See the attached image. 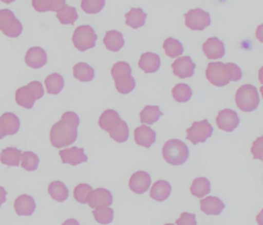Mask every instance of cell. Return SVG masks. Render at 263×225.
Segmentation results:
<instances>
[{
    "mask_svg": "<svg viewBox=\"0 0 263 225\" xmlns=\"http://www.w3.org/2000/svg\"><path fill=\"white\" fill-rule=\"evenodd\" d=\"M80 117L69 111L63 114L61 120L52 126L50 139L52 145L58 149L73 144L78 137Z\"/></svg>",
    "mask_w": 263,
    "mask_h": 225,
    "instance_id": "obj_1",
    "label": "cell"
},
{
    "mask_svg": "<svg viewBox=\"0 0 263 225\" xmlns=\"http://www.w3.org/2000/svg\"><path fill=\"white\" fill-rule=\"evenodd\" d=\"M164 160L173 166H180L187 161L189 149L186 143L178 139H172L165 142L162 148Z\"/></svg>",
    "mask_w": 263,
    "mask_h": 225,
    "instance_id": "obj_2",
    "label": "cell"
},
{
    "mask_svg": "<svg viewBox=\"0 0 263 225\" xmlns=\"http://www.w3.org/2000/svg\"><path fill=\"white\" fill-rule=\"evenodd\" d=\"M44 95V88L39 81L30 82L27 86H22L16 90V102L19 106L26 109H32L36 100Z\"/></svg>",
    "mask_w": 263,
    "mask_h": 225,
    "instance_id": "obj_3",
    "label": "cell"
},
{
    "mask_svg": "<svg viewBox=\"0 0 263 225\" xmlns=\"http://www.w3.org/2000/svg\"><path fill=\"white\" fill-rule=\"evenodd\" d=\"M207 80L214 86L222 87L232 81L230 63L212 62L208 65L205 71Z\"/></svg>",
    "mask_w": 263,
    "mask_h": 225,
    "instance_id": "obj_4",
    "label": "cell"
},
{
    "mask_svg": "<svg viewBox=\"0 0 263 225\" xmlns=\"http://www.w3.org/2000/svg\"><path fill=\"white\" fill-rule=\"evenodd\" d=\"M260 99L257 88L253 85L245 84L235 93V103L243 112H252L257 109Z\"/></svg>",
    "mask_w": 263,
    "mask_h": 225,
    "instance_id": "obj_5",
    "label": "cell"
},
{
    "mask_svg": "<svg viewBox=\"0 0 263 225\" xmlns=\"http://www.w3.org/2000/svg\"><path fill=\"white\" fill-rule=\"evenodd\" d=\"M98 35L95 29L89 25L78 26L75 29L72 37V41L75 48L81 52L92 49L96 46Z\"/></svg>",
    "mask_w": 263,
    "mask_h": 225,
    "instance_id": "obj_6",
    "label": "cell"
},
{
    "mask_svg": "<svg viewBox=\"0 0 263 225\" xmlns=\"http://www.w3.org/2000/svg\"><path fill=\"white\" fill-rule=\"evenodd\" d=\"M23 25L15 16L13 11L8 9L0 10V31L10 38L20 36L23 32Z\"/></svg>",
    "mask_w": 263,
    "mask_h": 225,
    "instance_id": "obj_7",
    "label": "cell"
},
{
    "mask_svg": "<svg viewBox=\"0 0 263 225\" xmlns=\"http://www.w3.org/2000/svg\"><path fill=\"white\" fill-rule=\"evenodd\" d=\"M213 130V127L207 120L194 122L192 126L186 130V138L194 145L204 143L209 137H212Z\"/></svg>",
    "mask_w": 263,
    "mask_h": 225,
    "instance_id": "obj_8",
    "label": "cell"
},
{
    "mask_svg": "<svg viewBox=\"0 0 263 225\" xmlns=\"http://www.w3.org/2000/svg\"><path fill=\"white\" fill-rule=\"evenodd\" d=\"M184 18L185 26L193 31L204 30L212 23L210 14L199 8L191 9L186 12Z\"/></svg>",
    "mask_w": 263,
    "mask_h": 225,
    "instance_id": "obj_9",
    "label": "cell"
},
{
    "mask_svg": "<svg viewBox=\"0 0 263 225\" xmlns=\"http://www.w3.org/2000/svg\"><path fill=\"white\" fill-rule=\"evenodd\" d=\"M111 192L105 188H100L93 190L87 197V203L93 209L107 208L113 203Z\"/></svg>",
    "mask_w": 263,
    "mask_h": 225,
    "instance_id": "obj_10",
    "label": "cell"
},
{
    "mask_svg": "<svg viewBox=\"0 0 263 225\" xmlns=\"http://www.w3.org/2000/svg\"><path fill=\"white\" fill-rule=\"evenodd\" d=\"M240 119L235 110L224 109L219 111L216 118L218 128L226 132H232L238 127Z\"/></svg>",
    "mask_w": 263,
    "mask_h": 225,
    "instance_id": "obj_11",
    "label": "cell"
},
{
    "mask_svg": "<svg viewBox=\"0 0 263 225\" xmlns=\"http://www.w3.org/2000/svg\"><path fill=\"white\" fill-rule=\"evenodd\" d=\"M152 183L150 174L146 171H139L132 174L129 180V188L137 194H142L148 191Z\"/></svg>",
    "mask_w": 263,
    "mask_h": 225,
    "instance_id": "obj_12",
    "label": "cell"
},
{
    "mask_svg": "<svg viewBox=\"0 0 263 225\" xmlns=\"http://www.w3.org/2000/svg\"><path fill=\"white\" fill-rule=\"evenodd\" d=\"M172 66L174 74L181 79L189 78L195 73V63L187 55L177 59Z\"/></svg>",
    "mask_w": 263,
    "mask_h": 225,
    "instance_id": "obj_13",
    "label": "cell"
},
{
    "mask_svg": "<svg viewBox=\"0 0 263 225\" xmlns=\"http://www.w3.org/2000/svg\"><path fill=\"white\" fill-rule=\"evenodd\" d=\"M63 163H67L71 166H77L87 161L88 158L84 153V148L73 147L62 149L59 152Z\"/></svg>",
    "mask_w": 263,
    "mask_h": 225,
    "instance_id": "obj_14",
    "label": "cell"
},
{
    "mask_svg": "<svg viewBox=\"0 0 263 225\" xmlns=\"http://www.w3.org/2000/svg\"><path fill=\"white\" fill-rule=\"evenodd\" d=\"M203 51L209 60L222 58L226 53L224 43L217 37L208 39L202 46Z\"/></svg>",
    "mask_w": 263,
    "mask_h": 225,
    "instance_id": "obj_15",
    "label": "cell"
},
{
    "mask_svg": "<svg viewBox=\"0 0 263 225\" xmlns=\"http://www.w3.org/2000/svg\"><path fill=\"white\" fill-rule=\"evenodd\" d=\"M25 63L33 69H40L47 63V54L43 48L34 46L30 48L25 55Z\"/></svg>",
    "mask_w": 263,
    "mask_h": 225,
    "instance_id": "obj_16",
    "label": "cell"
},
{
    "mask_svg": "<svg viewBox=\"0 0 263 225\" xmlns=\"http://www.w3.org/2000/svg\"><path fill=\"white\" fill-rule=\"evenodd\" d=\"M156 132L150 126L141 125V126L135 129V140L137 144L140 146L150 148L156 141Z\"/></svg>",
    "mask_w": 263,
    "mask_h": 225,
    "instance_id": "obj_17",
    "label": "cell"
},
{
    "mask_svg": "<svg viewBox=\"0 0 263 225\" xmlns=\"http://www.w3.org/2000/svg\"><path fill=\"white\" fill-rule=\"evenodd\" d=\"M14 208L19 216H31L36 209L34 198L28 194H22L15 200Z\"/></svg>",
    "mask_w": 263,
    "mask_h": 225,
    "instance_id": "obj_18",
    "label": "cell"
},
{
    "mask_svg": "<svg viewBox=\"0 0 263 225\" xmlns=\"http://www.w3.org/2000/svg\"><path fill=\"white\" fill-rule=\"evenodd\" d=\"M161 63V58L158 54L147 52L141 55L138 66L146 73H154L159 69Z\"/></svg>",
    "mask_w": 263,
    "mask_h": 225,
    "instance_id": "obj_19",
    "label": "cell"
},
{
    "mask_svg": "<svg viewBox=\"0 0 263 225\" xmlns=\"http://www.w3.org/2000/svg\"><path fill=\"white\" fill-rule=\"evenodd\" d=\"M200 204L201 211L207 215H219L226 208L221 199L212 196H209L200 200Z\"/></svg>",
    "mask_w": 263,
    "mask_h": 225,
    "instance_id": "obj_20",
    "label": "cell"
},
{
    "mask_svg": "<svg viewBox=\"0 0 263 225\" xmlns=\"http://www.w3.org/2000/svg\"><path fill=\"white\" fill-rule=\"evenodd\" d=\"M172 191V186L168 182L164 180H159L152 185L150 196L153 200L162 202L168 198Z\"/></svg>",
    "mask_w": 263,
    "mask_h": 225,
    "instance_id": "obj_21",
    "label": "cell"
},
{
    "mask_svg": "<svg viewBox=\"0 0 263 225\" xmlns=\"http://www.w3.org/2000/svg\"><path fill=\"white\" fill-rule=\"evenodd\" d=\"M121 120L119 114L116 110L109 109L101 114L98 123L101 129L110 133L119 124Z\"/></svg>",
    "mask_w": 263,
    "mask_h": 225,
    "instance_id": "obj_22",
    "label": "cell"
},
{
    "mask_svg": "<svg viewBox=\"0 0 263 225\" xmlns=\"http://www.w3.org/2000/svg\"><path fill=\"white\" fill-rule=\"evenodd\" d=\"M126 25L137 29L145 24L147 14L141 8H132L125 14Z\"/></svg>",
    "mask_w": 263,
    "mask_h": 225,
    "instance_id": "obj_23",
    "label": "cell"
},
{
    "mask_svg": "<svg viewBox=\"0 0 263 225\" xmlns=\"http://www.w3.org/2000/svg\"><path fill=\"white\" fill-rule=\"evenodd\" d=\"M104 43L108 50L112 51V52H118L124 46V35L119 31H108L106 32Z\"/></svg>",
    "mask_w": 263,
    "mask_h": 225,
    "instance_id": "obj_24",
    "label": "cell"
},
{
    "mask_svg": "<svg viewBox=\"0 0 263 225\" xmlns=\"http://www.w3.org/2000/svg\"><path fill=\"white\" fill-rule=\"evenodd\" d=\"M32 5L36 12H58L66 5V0H33Z\"/></svg>",
    "mask_w": 263,
    "mask_h": 225,
    "instance_id": "obj_25",
    "label": "cell"
},
{
    "mask_svg": "<svg viewBox=\"0 0 263 225\" xmlns=\"http://www.w3.org/2000/svg\"><path fill=\"white\" fill-rule=\"evenodd\" d=\"M22 157V151L16 147H7L0 154V161L8 166H18Z\"/></svg>",
    "mask_w": 263,
    "mask_h": 225,
    "instance_id": "obj_26",
    "label": "cell"
},
{
    "mask_svg": "<svg viewBox=\"0 0 263 225\" xmlns=\"http://www.w3.org/2000/svg\"><path fill=\"white\" fill-rule=\"evenodd\" d=\"M45 85L49 94L57 95L64 89L65 82L61 74L53 72L46 78Z\"/></svg>",
    "mask_w": 263,
    "mask_h": 225,
    "instance_id": "obj_27",
    "label": "cell"
},
{
    "mask_svg": "<svg viewBox=\"0 0 263 225\" xmlns=\"http://www.w3.org/2000/svg\"><path fill=\"white\" fill-rule=\"evenodd\" d=\"M73 77L81 82H90L95 77V71L90 65L86 63H77L73 68Z\"/></svg>",
    "mask_w": 263,
    "mask_h": 225,
    "instance_id": "obj_28",
    "label": "cell"
},
{
    "mask_svg": "<svg viewBox=\"0 0 263 225\" xmlns=\"http://www.w3.org/2000/svg\"><path fill=\"white\" fill-rule=\"evenodd\" d=\"M192 195L198 198H202L211 192V183L209 179L204 177L195 178L190 188Z\"/></svg>",
    "mask_w": 263,
    "mask_h": 225,
    "instance_id": "obj_29",
    "label": "cell"
},
{
    "mask_svg": "<svg viewBox=\"0 0 263 225\" xmlns=\"http://www.w3.org/2000/svg\"><path fill=\"white\" fill-rule=\"evenodd\" d=\"M162 115L159 106L147 105L140 113V120L141 123L152 125L158 121Z\"/></svg>",
    "mask_w": 263,
    "mask_h": 225,
    "instance_id": "obj_30",
    "label": "cell"
},
{
    "mask_svg": "<svg viewBox=\"0 0 263 225\" xmlns=\"http://www.w3.org/2000/svg\"><path fill=\"white\" fill-rule=\"evenodd\" d=\"M48 192L50 197L58 202H64L69 197L68 188L59 180L53 181L49 185Z\"/></svg>",
    "mask_w": 263,
    "mask_h": 225,
    "instance_id": "obj_31",
    "label": "cell"
},
{
    "mask_svg": "<svg viewBox=\"0 0 263 225\" xmlns=\"http://www.w3.org/2000/svg\"><path fill=\"white\" fill-rule=\"evenodd\" d=\"M114 80H115L117 90L124 95L132 92L136 86L135 79L129 74H122Z\"/></svg>",
    "mask_w": 263,
    "mask_h": 225,
    "instance_id": "obj_32",
    "label": "cell"
},
{
    "mask_svg": "<svg viewBox=\"0 0 263 225\" xmlns=\"http://www.w3.org/2000/svg\"><path fill=\"white\" fill-rule=\"evenodd\" d=\"M1 119L4 123L7 136L14 135L19 131L21 121L16 114L10 112L5 113L3 114Z\"/></svg>",
    "mask_w": 263,
    "mask_h": 225,
    "instance_id": "obj_33",
    "label": "cell"
},
{
    "mask_svg": "<svg viewBox=\"0 0 263 225\" xmlns=\"http://www.w3.org/2000/svg\"><path fill=\"white\" fill-rule=\"evenodd\" d=\"M57 12V17L63 25H73L79 17L76 8L67 5Z\"/></svg>",
    "mask_w": 263,
    "mask_h": 225,
    "instance_id": "obj_34",
    "label": "cell"
},
{
    "mask_svg": "<svg viewBox=\"0 0 263 225\" xmlns=\"http://www.w3.org/2000/svg\"><path fill=\"white\" fill-rule=\"evenodd\" d=\"M163 48L166 55L171 58L179 57L184 52V47L181 42L172 37L166 39L163 44Z\"/></svg>",
    "mask_w": 263,
    "mask_h": 225,
    "instance_id": "obj_35",
    "label": "cell"
},
{
    "mask_svg": "<svg viewBox=\"0 0 263 225\" xmlns=\"http://www.w3.org/2000/svg\"><path fill=\"white\" fill-rule=\"evenodd\" d=\"M172 96L178 103H186L192 97V89L185 83H178L172 89Z\"/></svg>",
    "mask_w": 263,
    "mask_h": 225,
    "instance_id": "obj_36",
    "label": "cell"
},
{
    "mask_svg": "<svg viewBox=\"0 0 263 225\" xmlns=\"http://www.w3.org/2000/svg\"><path fill=\"white\" fill-rule=\"evenodd\" d=\"M40 164V158L35 153L26 151L21 157V166L29 172L37 170Z\"/></svg>",
    "mask_w": 263,
    "mask_h": 225,
    "instance_id": "obj_37",
    "label": "cell"
},
{
    "mask_svg": "<svg viewBox=\"0 0 263 225\" xmlns=\"http://www.w3.org/2000/svg\"><path fill=\"white\" fill-rule=\"evenodd\" d=\"M110 137L118 143H124L129 138V128L127 123L121 120L119 124L109 133Z\"/></svg>",
    "mask_w": 263,
    "mask_h": 225,
    "instance_id": "obj_38",
    "label": "cell"
},
{
    "mask_svg": "<svg viewBox=\"0 0 263 225\" xmlns=\"http://www.w3.org/2000/svg\"><path fill=\"white\" fill-rule=\"evenodd\" d=\"M93 215L97 222L101 224L106 225L113 221L115 212L113 209L107 207V208H97L93 211Z\"/></svg>",
    "mask_w": 263,
    "mask_h": 225,
    "instance_id": "obj_39",
    "label": "cell"
},
{
    "mask_svg": "<svg viewBox=\"0 0 263 225\" xmlns=\"http://www.w3.org/2000/svg\"><path fill=\"white\" fill-rule=\"evenodd\" d=\"M106 4V0H82L81 9L87 14H98L102 10Z\"/></svg>",
    "mask_w": 263,
    "mask_h": 225,
    "instance_id": "obj_40",
    "label": "cell"
},
{
    "mask_svg": "<svg viewBox=\"0 0 263 225\" xmlns=\"http://www.w3.org/2000/svg\"><path fill=\"white\" fill-rule=\"evenodd\" d=\"M93 191V188L87 183H80L73 191V197L79 203L86 204L87 203V197L89 194Z\"/></svg>",
    "mask_w": 263,
    "mask_h": 225,
    "instance_id": "obj_41",
    "label": "cell"
},
{
    "mask_svg": "<svg viewBox=\"0 0 263 225\" xmlns=\"http://www.w3.org/2000/svg\"><path fill=\"white\" fill-rule=\"evenodd\" d=\"M132 69L130 65L126 62L120 61L114 64L111 69V76L113 79L122 75V74H129L132 75Z\"/></svg>",
    "mask_w": 263,
    "mask_h": 225,
    "instance_id": "obj_42",
    "label": "cell"
},
{
    "mask_svg": "<svg viewBox=\"0 0 263 225\" xmlns=\"http://www.w3.org/2000/svg\"><path fill=\"white\" fill-rule=\"evenodd\" d=\"M177 225H197L196 215L191 213L183 212L176 220Z\"/></svg>",
    "mask_w": 263,
    "mask_h": 225,
    "instance_id": "obj_43",
    "label": "cell"
},
{
    "mask_svg": "<svg viewBox=\"0 0 263 225\" xmlns=\"http://www.w3.org/2000/svg\"><path fill=\"white\" fill-rule=\"evenodd\" d=\"M251 151H252V154H253L254 158L262 160V137H258L254 142Z\"/></svg>",
    "mask_w": 263,
    "mask_h": 225,
    "instance_id": "obj_44",
    "label": "cell"
},
{
    "mask_svg": "<svg viewBox=\"0 0 263 225\" xmlns=\"http://www.w3.org/2000/svg\"><path fill=\"white\" fill-rule=\"evenodd\" d=\"M7 192L4 186H0V207L7 201Z\"/></svg>",
    "mask_w": 263,
    "mask_h": 225,
    "instance_id": "obj_45",
    "label": "cell"
},
{
    "mask_svg": "<svg viewBox=\"0 0 263 225\" xmlns=\"http://www.w3.org/2000/svg\"><path fill=\"white\" fill-rule=\"evenodd\" d=\"M7 136L6 134L5 127H4V123H3L2 119L0 117V140H2Z\"/></svg>",
    "mask_w": 263,
    "mask_h": 225,
    "instance_id": "obj_46",
    "label": "cell"
},
{
    "mask_svg": "<svg viewBox=\"0 0 263 225\" xmlns=\"http://www.w3.org/2000/svg\"><path fill=\"white\" fill-rule=\"evenodd\" d=\"M62 225H80V223L75 219L70 218L65 220Z\"/></svg>",
    "mask_w": 263,
    "mask_h": 225,
    "instance_id": "obj_47",
    "label": "cell"
},
{
    "mask_svg": "<svg viewBox=\"0 0 263 225\" xmlns=\"http://www.w3.org/2000/svg\"><path fill=\"white\" fill-rule=\"evenodd\" d=\"M16 0H1L3 3H6V4H10V3H13Z\"/></svg>",
    "mask_w": 263,
    "mask_h": 225,
    "instance_id": "obj_48",
    "label": "cell"
},
{
    "mask_svg": "<svg viewBox=\"0 0 263 225\" xmlns=\"http://www.w3.org/2000/svg\"><path fill=\"white\" fill-rule=\"evenodd\" d=\"M164 225H175L174 224V223H165V224H164Z\"/></svg>",
    "mask_w": 263,
    "mask_h": 225,
    "instance_id": "obj_49",
    "label": "cell"
}]
</instances>
